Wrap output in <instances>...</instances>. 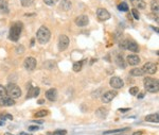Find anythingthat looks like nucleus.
Instances as JSON below:
<instances>
[{"label":"nucleus","mask_w":159,"mask_h":135,"mask_svg":"<svg viewBox=\"0 0 159 135\" xmlns=\"http://www.w3.org/2000/svg\"><path fill=\"white\" fill-rule=\"evenodd\" d=\"M50 36H51V32H50L49 29L47 27H45V26H41L36 33V38L40 44L48 43L50 40Z\"/></svg>","instance_id":"obj_1"},{"label":"nucleus","mask_w":159,"mask_h":135,"mask_svg":"<svg viewBox=\"0 0 159 135\" xmlns=\"http://www.w3.org/2000/svg\"><path fill=\"white\" fill-rule=\"evenodd\" d=\"M22 31V24L20 22H15L14 25L11 27L10 29V33H9V38L13 42H17L20 37V34H21Z\"/></svg>","instance_id":"obj_2"},{"label":"nucleus","mask_w":159,"mask_h":135,"mask_svg":"<svg viewBox=\"0 0 159 135\" xmlns=\"http://www.w3.org/2000/svg\"><path fill=\"white\" fill-rule=\"evenodd\" d=\"M144 88L149 93H157L159 89V83L158 80H155L153 78H144Z\"/></svg>","instance_id":"obj_3"},{"label":"nucleus","mask_w":159,"mask_h":135,"mask_svg":"<svg viewBox=\"0 0 159 135\" xmlns=\"http://www.w3.org/2000/svg\"><path fill=\"white\" fill-rule=\"evenodd\" d=\"M6 94L11 98H19L21 96V89L18 85H16L14 83H10L6 87Z\"/></svg>","instance_id":"obj_4"},{"label":"nucleus","mask_w":159,"mask_h":135,"mask_svg":"<svg viewBox=\"0 0 159 135\" xmlns=\"http://www.w3.org/2000/svg\"><path fill=\"white\" fill-rule=\"evenodd\" d=\"M36 65H37L36 58H34L33 56H29V58H26L25 62H24V66H25L26 69L29 71L34 70L35 67H36Z\"/></svg>","instance_id":"obj_5"},{"label":"nucleus","mask_w":159,"mask_h":135,"mask_svg":"<svg viewBox=\"0 0 159 135\" xmlns=\"http://www.w3.org/2000/svg\"><path fill=\"white\" fill-rule=\"evenodd\" d=\"M144 74H156L157 71V65L152 63V62H147L143 65V68H142Z\"/></svg>","instance_id":"obj_6"},{"label":"nucleus","mask_w":159,"mask_h":135,"mask_svg":"<svg viewBox=\"0 0 159 135\" xmlns=\"http://www.w3.org/2000/svg\"><path fill=\"white\" fill-rule=\"evenodd\" d=\"M109 84L113 88H116V89H119V88H122L124 86V82L121 78L119 77H113L110 79L109 81Z\"/></svg>","instance_id":"obj_7"},{"label":"nucleus","mask_w":159,"mask_h":135,"mask_svg":"<svg viewBox=\"0 0 159 135\" xmlns=\"http://www.w3.org/2000/svg\"><path fill=\"white\" fill-rule=\"evenodd\" d=\"M117 96L116 90H108V92L104 93L102 95V102L103 103H109L110 101H113V99Z\"/></svg>","instance_id":"obj_8"},{"label":"nucleus","mask_w":159,"mask_h":135,"mask_svg":"<svg viewBox=\"0 0 159 135\" xmlns=\"http://www.w3.org/2000/svg\"><path fill=\"white\" fill-rule=\"evenodd\" d=\"M68 46H69V38L66 35H61L58 38V49L63 51L67 49Z\"/></svg>","instance_id":"obj_9"},{"label":"nucleus","mask_w":159,"mask_h":135,"mask_svg":"<svg viewBox=\"0 0 159 135\" xmlns=\"http://www.w3.org/2000/svg\"><path fill=\"white\" fill-rule=\"evenodd\" d=\"M28 88V94H27V99H30V98H34V97H37L39 95V92L40 89L39 87H32L31 84L27 86Z\"/></svg>","instance_id":"obj_10"},{"label":"nucleus","mask_w":159,"mask_h":135,"mask_svg":"<svg viewBox=\"0 0 159 135\" xmlns=\"http://www.w3.org/2000/svg\"><path fill=\"white\" fill-rule=\"evenodd\" d=\"M89 24V18L88 16L86 15H80L79 17L75 18V25L77 27H85Z\"/></svg>","instance_id":"obj_11"},{"label":"nucleus","mask_w":159,"mask_h":135,"mask_svg":"<svg viewBox=\"0 0 159 135\" xmlns=\"http://www.w3.org/2000/svg\"><path fill=\"white\" fill-rule=\"evenodd\" d=\"M15 104V101L11 97H0V106H12Z\"/></svg>","instance_id":"obj_12"},{"label":"nucleus","mask_w":159,"mask_h":135,"mask_svg":"<svg viewBox=\"0 0 159 135\" xmlns=\"http://www.w3.org/2000/svg\"><path fill=\"white\" fill-rule=\"evenodd\" d=\"M97 15L101 20H107V19L110 18V14L109 12L105 9H98L97 10Z\"/></svg>","instance_id":"obj_13"},{"label":"nucleus","mask_w":159,"mask_h":135,"mask_svg":"<svg viewBox=\"0 0 159 135\" xmlns=\"http://www.w3.org/2000/svg\"><path fill=\"white\" fill-rule=\"evenodd\" d=\"M126 50H129L132 52H139L140 51L137 43L133 42V40H126Z\"/></svg>","instance_id":"obj_14"},{"label":"nucleus","mask_w":159,"mask_h":135,"mask_svg":"<svg viewBox=\"0 0 159 135\" xmlns=\"http://www.w3.org/2000/svg\"><path fill=\"white\" fill-rule=\"evenodd\" d=\"M59 9L62 11H65V12L70 11L72 9V3H71L70 0H62L61 4H59Z\"/></svg>","instance_id":"obj_15"},{"label":"nucleus","mask_w":159,"mask_h":135,"mask_svg":"<svg viewBox=\"0 0 159 135\" xmlns=\"http://www.w3.org/2000/svg\"><path fill=\"white\" fill-rule=\"evenodd\" d=\"M46 97L48 100H50V101H55L56 98H57V90L55 88H51V89H49V90H47Z\"/></svg>","instance_id":"obj_16"},{"label":"nucleus","mask_w":159,"mask_h":135,"mask_svg":"<svg viewBox=\"0 0 159 135\" xmlns=\"http://www.w3.org/2000/svg\"><path fill=\"white\" fill-rule=\"evenodd\" d=\"M127 63H129V65H132V66H135V65H138L139 63H140V58L138 56V55L136 54H131L127 56Z\"/></svg>","instance_id":"obj_17"},{"label":"nucleus","mask_w":159,"mask_h":135,"mask_svg":"<svg viewBox=\"0 0 159 135\" xmlns=\"http://www.w3.org/2000/svg\"><path fill=\"white\" fill-rule=\"evenodd\" d=\"M9 11L10 10L8 0H0V13L1 14H8Z\"/></svg>","instance_id":"obj_18"},{"label":"nucleus","mask_w":159,"mask_h":135,"mask_svg":"<svg viewBox=\"0 0 159 135\" xmlns=\"http://www.w3.org/2000/svg\"><path fill=\"white\" fill-rule=\"evenodd\" d=\"M131 2L135 8H138L140 10H144L147 8V3L144 0H131Z\"/></svg>","instance_id":"obj_19"},{"label":"nucleus","mask_w":159,"mask_h":135,"mask_svg":"<svg viewBox=\"0 0 159 135\" xmlns=\"http://www.w3.org/2000/svg\"><path fill=\"white\" fill-rule=\"evenodd\" d=\"M145 121H150V122H159V115L158 114H151V115H147L145 117Z\"/></svg>","instance_id":"obj_20"},{"label":"nucleus","mask_w":159,"mask_h":135,"mask_svg":"<svg viewBox=\"0 0 159 135\" xmlns=\"http://www.w3.org/2000/svg\"><path fill=\"white\" fill-rule=\"evenodd\" d=\"M116 63L120 68H125V66H126L124 58H122V55H120V54H118L116 56Z\"/></svg>","instance_id":"obj_21"},{"label":"nucleus","mask_w":159,"mask_h":135,"mask_svg":"<svg viewBox=\"0 0 159 135\" xmlns=\"http://www.w3.org/2000/svg\"><path fill=\"white\" fill-rule=\"evenodd\" d=\"M129 74H131V76H133V77H141V76L144 74V72L141 68H134V69L131 70Z\"/></svg>","instance_id":"obj_22"},{"label":"nucleus","mask_w":159,"mask_h":135,"mask_svg":"<svg viewBox=\"0 0 159 135\" xmlns=\"http://www.w3.org/2000/svg\"><path fill=\"white\" fill-rule=\"evenodd\" d=\"M44 68H46V69H54L56 67V63L54 61H46L44 62L43 64Z\"/></svg>","instance_id":"obj_23"},{"label":"nucleus","mask_w":159,"mask_h":135,"mask_svg":"<svg viewBox=\"0 0 159 135\" xmlns=\"http://www.w3.org/2000/svg\"><path fill=\"white\" fill-rule=\"evenodd\" d=\"M129 128H124V129H118V130H110V131H105L104 135H108V134H119V133L122 132H126L129 131Z\"/></svg>","instance_id":"obj_24"},{"label":"nucleus","mask_w":159,"mask_h":135,"mask_svg":"<svg viewBox=\"0 0 159 135\" xmlns=\"http://www.w3.org/2000/svg\"><path fill=\"white\" fill-rule=\"evenodd\" d=\"M83 63H84V62H82V61L75 62V63L73 64V66H72V69H73V71H75V72H79V71L82 70Z\"/></svg>","instance_id":"obj_25"},{"label":"nucleus","mask_w":159,"mask_h":135,"mask_svg":"<svg viewBox=\"0 0 159 135\" xmlns=\"http://www.w3.org/2000/svg\"><path fill=\"white\" fill-rule=\"evenodd\" d=\"M151 9H152L153 12L158 13V10H159L158 0H152V1H151Z\"/></svg>","instance_id":"obj_26"},{"label":"nucleus","mask_w":159,"mask_h":135,"mask_svg":"<svg viewBox=\"0 0 159 135\" xmlns=\"http://www.w3.org/2000/svg\"><path fill=\"white\" fill-rule=\"evenodd\" d=\"M97 115H98L99 117H101V118H104L105 116L107 115V110L105 108H100L98 111H97Z\"/></svg>","instance_id":"obj_27"},{"label":"nucleus","mask_w":159,"mask_h":135,"mask_svg":"<svg viewBox=\"0 0 159 135\" xmlns=\"http://www.w3.org/2000/svg\"><path fill=\"white\" fill-rule=\"evenodd\" d=\"M118 9H119V11H121V12H127L129 11V6H127V3L125 2H121L118 6Z\"/></svg>","instance_id":"obj_28"},{"label":"nucleus","mask_w":159,"mask_h":135,"mask_svg":"<svg viewBox=\"0 0 159 135\" xmlns=\"http://www.w3.org/2000/svg\"><path fill=\"white\" fill-rule=\"evenodd\" d=\"M47 115H48V112H47L46 110H41L35 114V117H45L47 116Z\"/></svg>","instance_id":"obj_29"},{"label":"nucleus","mask_w":159,"mask_h":135,"mask_svg":"<svg viewBox=\"0 0 159 135\" xmlns=\"http://www.w3.org/2000/svg\"><path fill=\"white\" fill-rule=\"evenodd\" d=\"M22 6H30L34 2V0H20Z\"/></svg>","instance_id":"obj_30"},{"label":"nucleus","mask_w":159,"mask_h":135,"mask_svg":"<svg viewBox=\"0 0 159 135\" xmlns=\"http://www.w3.org/2000/svg\"><path fill=\"white\" fill-rule=\"evenodd\" d=\"M138 93H139V88L136 87V86H134V87H132V88H129V94H131L132 96H137Z\"/></svg>","instance_id":"obj_31"},{"label":"nucleus","mask_w":159,"mask_h":135,"mask_svg":"<svg viewBox=\"0 0 159 135\" xmlns=\"http://www.w3.org/2000/svg\"><path fill=\"white\" fill-rule=\"evenodd\" d=\"M132 14H133V16H134L135 19H139V18H140V15H139V12H138L137 9H133L132 10Z\"/></svg>","instance_id":"obj_32"},{"label":"nucleus","mask_w":159,"mask_h":135,"mask_svg":"<svg viewBox=\"0 0 159 135\" xmlns=\"http://www.w3.org/2000/svg\"><path fill=\"white\" fill-rule=\"evenodd\" d=\"M6 95V88L4 86L0 85V97H4Z\"/></svg>","instance_id":"obj_33"},{"label":"nucleus","mask_w":159,"mask_h":135,"mask_svg":"<svg viewBox=\"0 0 159 135\" xmlns=\"http://www.w3.org/2000/svg\"><path fill=\"white\" fill-rule=\"evenodd\" d=\"M67 134V131L65 130H58V131H55L52 133V135H66Z\"/></svg>","instance_id":"obj_34"},{"label":"nucleus","mask_w":159,"mask_h":135,"mask_svg":"<svg viewBox=\"0 0 159 135\" xmlns=\"http://www.w3.org/2000/svg\"><path fill=\"white\" fill-rule=\"evenodd\" d=\"M57 1L58 0H44V2L46 3V4H48V6H54Z\"/></svg>","instance_id":"obj_35"},{"label":"nucleus","mask_w":159,"mask_h":135,"mask_svg":"<svg viewBox=\"0 0 159 135\" xmlns=\"http://www.w3.org/2000/svg\"><path fill=\"white\" fill-rule=\"evenodd\" d=\"M24 51H25V47L24 46H19L16 48V52L19 53V54H21V53H24Z\"/></svg>","instance_id":"obj_36"},{"label":"nucleus","mask_w":159,"mask_h":135,"mask_svg":"<svg viewBox=\"0 0 159 135\" xmlns=\"http://www.w3.org/2000/svg\"><path fill=\"white\" fill-rule=\"evenodd\" d=\"M119 47L122 50H126V40H122V42L119 44Z\"/></svg>","instance_id":"obj_37"},{"label":"nucleus","mask_w":159,"mask_h":135,"mask_svg":"<svg viewBox=\"0 0 159 135\" xmlns=\"http://www.w3.org/2000/svg\"><path fill=\"white\" fill-rule=\"evenodd\" d=\"M28 129H29V131H32V132H33V131H37V130H39V127H37V126H30L29 128H28Z\"/></svg>","instance_id":"obj_38"},{"label":"nucleus","mask_w":159,"mask_h":135,"mask_svg":"<svg viewBox=\"0 0 159 135\" xmlns=\"http://www.w3.org/2000/svg\"><path fill=\"white\" fill-rule=\"evenodd\" d=\"M137 96H138V98H139V99H142L144 97V93H141V94H137Z\"/></svg>","instance_id":"obj_39"},{"label":"nucleus","mask_w":159,"mask_h":135,"mask_svg":"<svg viewBox=\"0 0 159 135\" xmlns=\"http://www.w3.org/2000/svg\"><path fill=\"white\" fill-rule=\"evenodd\" d=\"M129 109H120V112H122V113H125V112H127V111H129Z\"/></svg>","instance_id":"obj_40"},{"label":"nucleus","mask_w":159,"mask_h":135,"mask_svg":"<svg viewBox=\"0 0 159 135\" xmlns=\"http://www.w3.org/2000/svg\"><path fill=\"white\" fill-rule=\"evenodd\" d=\"M44 103H45V100H43V99L38 100V104H44Z\"/></svg>","instance_id":"obj_41"},{"label":"nucleus","mask_w":159,"mask_h":135,"mask_svg":"<svg viewBox=\"0 0 159 135\" xmlns=\"http://www.w3.org/2000/svg\"><path fill=\"white\" fill-rule=\"evenodd\" d=\"M18 135H31V134H28V133H26V132H20Z\"/></svg>","instance_id":"obj_42"},{"label":"nucleus","mask_w":159,"mask_h":135,"mask_svg":"<svg viewBox=\"0 0 159 135\" xmlns=\"http://www.w3.org/2000/svg\"><path fill=\"white\" fill-rule=\"evenodd\" d=\"M34 42H35V40L33 38V40H31V46H34Z\"/></svg>","instance_id":"obj_43"},{"label":"nucleus","mask_w":159,"mask_h":135,"mask_svg":"<svg viewBox=\"0 0 159 135\" xmlns=\"http://www.w3.org/2000/svg\"><path fill=\"white\" fill-rule=\"evenodd\" d=\"M140 134H142V132H136V133H134V135H140Z\"/></svg>","instance_id":"obj_44"},{"label":"nucleus","mask_w":159,"mask_h":135,"mask_svg":"<svg viewBox=\"0 0 159 135\" xmlns=\"http://www.w3.org/2000/svg\"><path fill=\"white\" fill-rule=\"evenodd\" d=\"M4 135H13V134H11V133H9V132H6V134H4Z\"/></svg>","instance_id":"obj_45"},{"label":"nucleus","mask_w":159,"mask_h":135,"mask_svg":"<svg viewBox=\"0 0 159 135\" xmlns=\"http://www.w3.org/2000/svg\"><path fill=\"white\" fill-rule=\"evenodd\" d=\"M2 125H3V122L2 121H0V126H2Z\"/></svg>","instance_id":"obj_46"}]
</instances>
